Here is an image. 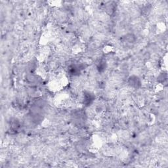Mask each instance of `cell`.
I'll return each instance as SVG.
<instances>
[{"label": "cell", "instance_id": "6da1fadb", "mask_svg": "<svg viewBox=\"0 0 168 168\" xmlns=\"http://www.w3.org/2000/svg\"><path fill=\"white\" fill-rule=\"evenodd\" d=\"M129 84L131 87L138 88L141 86V82L137 76H132L129 79Z\"/></svg>", "mask_w": 168, "mask_h": 168}]
</instances>
